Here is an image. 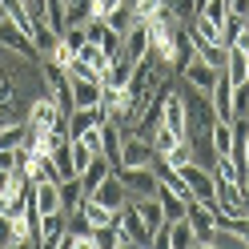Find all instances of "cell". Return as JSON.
I'll return each instance as SVG.
<instances>
[{"mask_svg": "<svg viewBox=\"0 0 249 249\" xmlns=\"http://www.w3.org/2000/svg\"><path fill=\"white\" fill-rule=\"evenodd\" d=\"M177 169H181L185 185H189V197H193V201H205V205H213V193H217V177H213V169L197 165V161H185V165H177Z\"/></svg>", "mask_w": 249, "mask_h": 249, "instance_id": "6da1fadb", "label": "cell"}, {"mask_svg": "<svg viewBox=\"0 0 249 249\" xmlns=\"http://www.w3.org/2000/svg\"><path fill=\"white\" fill-rule=\"evenodd\" d=\"M113 173L124 181V189H129V197H157V173H153L149 165H121L113 169Z\"/></svg>", "mask_w": 249, "mask_h": 249, "instance_id": "7a4b0ae2", "label": "cell"}, {"mask_svg": "<svg viewBox=\"0 0 249 249\" xmlns=\"http://www.w3.org/2000/svg\"><path fill=\"white\" fill-rule=\"evenodd\" d=\"M117 237L141 245V249H149V245H153V229L141 221V213H137L133 205H124V209L117 213Z\"/></svg>", "mask_w": 249, "mask_h": 249, "instance_id": "3957f363", "label": "cell"}, {"mask_svg": "<svg viewBox=\"0 0 249 249\" xmlns=\"http://www.w3.org/2000/svg\"><path fill=\"white\" fill-rule=\"evenodd\" d=\"M124 137H129V129H124V124H117V121H105V124H101V157L113 165V169H121Z\"/></svg>", "mask_w": 249, "mask_h": 249, "instance_id": "277c9868", "label": "cell"}, {"mask_svg": "<svg viewBox=\"0 0 249 249\" xmlns=\"http://www.w3.org/2000/svg\"><path fill=\"white\" fill-rule=\"evenodd\" d=\"M92 201H97V205H105V209H113V213H121L133 197H129V189H124V181H121L117 173H108L97 189H92Z\"/></svg>", "mask_w": 249, "mask_h": 249, "instance_id": "5b68a950", "label": "cell"}, {"mask_svg": "<svg viewBox=\"0 0 249 249\" xmlns=\"http://www.w3.org/2000/svg\"><path fill=\"white\" fill-rule=\"evenodd\" d=\"M0 49H8V53H20V56H28V60H44V56L36 53L33 36H28V33H20V28L12 24L8 17L0 20Z\"/></svg>", "mask_w": 249, "mask_h": 249, "instance_id": "8992f818", "label": "cell"}, {"mask_svg": "<svg viewBox=\"0 0 249 249\" xmlns=\"http://www.w3.org/2000/svg\"><path fill=\"white\" fill-rule=\"evenodd\" d=\"M177 76H181L185 85H193V89H201V92H213V85H217V76H221V72H217L213 65H205V60H201V56L193 53L189 60H185V69H181Z\"/></svg>", "mask_w": 249, "mask_h": 249, "instance_id": "52a82bcc", "label": "cell"}, {"mask_svg": "<svg viewBox=\"0 0 249 249\" xmlns=\"http://www.w3.org/2000/svg\"><path fill=\"white\" fill-rule=\"evenodd\" d=\"M105 121H108V117H105L101 105H92V108H72V117H69V141H81L85 133L101 129Z\"/></svg>", "mask_w": 249, "mask_h": 249, "instance_id": "ba28073f", "label": "cell"}, {"mask_svg": "<svg viewBox=\"0 0 249 249\" xmlns=\"http://www.w3.org/2000/svg\"><path fill=\"white\" fill-rule=\"evenodd\" d=\"M149 49H153V36H149V24L145 20H137L129 33H124V44H121V53L133 60V65H141V60L149 56Z\"/></svg>", "mask_w": 249, "mask_h": 249, "instance_id": "9c48e42d", "label": "cell"}, {"mask_svg": "<svg viewBox=\"0 0 249 249\" xmlns=\"http://www.w3.org/2000/svg\"><path fill=\"white\" fill-rule=\"evenodd\" d=\"M69 85H72V105L76 108H92V105H101V76H69Z\"/></svg>", "mask_w": 249, "mask_h": 249, "instance_id": "30bf717a", "label": "cell"}, {"mask_svg": "<svg viewBox=\"0 0 249 249\" xmlns=\"http://www.w3.org/2000/svg\"><path fill=\"white\" fill-rule=\"evenodd\" d=\"M209 101H213L217 121H233V81L225 76V69H221V76H217V85H213V92H209Z\"/></svg>", "mask_w": 249, "mask_h": 249, "instance_id": "8fae6325", "label": "cell"}, {"mask_svg": "<svg viewBox=\"0 0 249 249\" xmlns=\"http://www.w3.org/2000/svg\"><path fill=\"white\" fill-rule=\"evenodd\" d=\"M189 201H193V197H181V193L169 189V185H157V205H161V213H165V221H181L185 209H189Z\"/></svg>", "mask_w": 249, "mask_h": 249, "instance_id": "7c38bea8", "label": "cell"}, {"mask_svg": "<svg viewBox=\"0 0 249 249\" xmlns=\"http://www.w3.org/2000/svg\"><path fill=\"white\" fill-rule=\"evenodd\" d=\"M85 201H89V193H85L81 177H72V181H60V213H65V217L81 213V205H85Z\"/></svg>", "mask_w": 249, "mask_h": 249, "instance_id": "4fadbf2b", "label": "cell"}, {"mask_svg": "<svg viewBox=\"0 0 249 249\" xmlns=\"http://www.w3.org/2000/svg\"><path fill=\"white\" fill-rule=\"evenodd\" d=\"M133 60L124 56V53H117L113 60H108V69H105V76H101V85H108V89H124L129 85V76H133Z\"/></svg>", "mask_w": 249, "mask_h": 249, "instance_id": "5bb4252c", "label": "cell"}, {"mask_svg": "<svg viewBox=\"0 0 249 249\" xmlns=\"http://www.w3.org/2000/svg\"><path fill=\"white\" fill-rule=\"evenodd\" d=\"M153 153H157V149H153V141L129 133V137H124V157H121V165H149Z\"/></svg>", "mask_w": 249, "mask_h": 249, "instance_id": "9a60e30c", "label": "cell"}, {"mask_svg": "<svg viewBox=\"0 0 249 249\" xmlns=\"http://www.w3.org/2000/svg\"><path fill=\"white\" fill-rule=\"evenodd\" d=\"M36 209H40V217L60 213V185L56 181H36Z\"/></svg>", "mask_w": 249, "mask_h": 249, "instance_id": "2e32d148", "label": "cell"}, {"mask_svg": "<svg viewBox=\"0 0 249 249\" xmlns=\"http://www.w3.org/2000/svg\"><path fill=\"white\" fill-rule=\"evenodd\" d=\"M137 20H141V17H137V8L129 4V0H124V4H117V8H113V12H108V17H105V24L113 28V33H121V36L129 33V28H133Z\"/></svg>", "mask_w": 249, "mask_h": 249, "instance_id": "e0dca14e", "label": "cell"}, {"mask_svg": "<svg viewBox=\"0 0 249 249\" xmlns=\"http://www.w3.org/2000/svg\"><path fill=\"white\" fill-rule=\"evenodd\" d=\"M129 205L141 213V221H145L149 229H161V225H165V213H161V205H157V197H133Z\"/></svg>", "mask_w": 249, "mask_h": 249, "instance_id": "ac0fdd59", "label": "cell"}, {"mask_svg": "<svg viewBox=\"0 0 249 249\" xmlns=\"http://www.w3.org/2000/svg\"><path fill=\"white\" fill-rule=\"evenodd\" d=\"M81 217L89 221V229H108V225L117 221V213H113V209H105V205H97L92 197H89L85 205H81Z\"/></svg>", "mask_w": 249, "mask_h": 249, "instance_id": "d6986e66", "label": "cell"}, {"mask_svg": "<svg viewBox=\"0 0 249 249\" xmlns=\"http://www.w3.org/2000/svg\"><path fill=\"white\" fill-rule=\"evenodd\" d=\"M209 141H213L217 157H229V153H233V121H217L209 129Z\"/></svg>", "mask_w": 249, "mask_h": 249, "instance_id": "ffe728a7", "label": "cell"}, {"mask_svg": "<svg viewBox=\"0 0 249 249\" xmlns=\"http://www.w3.org/2000/svg\"><path fill=\"white\" fill-rule=\"evenodd\" d=\"M108 173H113V165H108L105 157H92V165H89L85 173H81V185H85V193L92 197V189H97V185H101Z\"/></svg>", "mask_w": 249, "mask_h": 249, "instance_id": "44dd1931", "label": "cell"}, {"mask_svg": "<svg viewBox=\"0 0 249 249\" xmlns=\"http://www.w3.org/2000/svg\"><path fill=\"white\" fill-rule=\"evenodd\" d=\"M33 44H36V53H40V56H53V53H56V44H60V33H56V28H49V20H40V24H36V33H33Z\"/></svg>", "mask_w": 249, "mask_h": 249, "instance_id": "7402d4cb", "label": "cell"}, {"mask_svg": "<svg viewBox=\"0 0 249 249\" xmlns=\"http://www.w3.org/2000/svg\"><path fill=\"white\" fill-rule=\"evenodd\" d=\"M225 76L233 85H245L249 81V56L237 53V49H229V60H225Z\"/></svg>", "mask_w": 249, "mask_h": 249, "instance_id": "603a6c76", "label": "cell"}, {"mask_svg": "<svg viewBox=\"0 0 249 249\" xmlns=\"http://www.w3.org/2000/svg\"><path fill=\"white\" fill-rule=\"evenodd\" d=\"M169 245L173 249H193L197 245V237H193V229H189V221H169Z\"/></svg>", "mask_w": 249, "mask_h": 249, "instance_id": "cb8c5ba5", "label": "cell"}, {"mask_svg": "<svg viewBox=\"0 0 249 249\" xmlns=\"http://www.w3.org/2000/svg\"><path fill=\"white\" fill-rule=\"evenodd\" d=\"M201 17L221 28V24L229 20V0H201Z\"/></svg>", "mask_w": 249, "mask_h": 249, "instance_id": "d4e9b609", "label": "cell"}, {"mask_svg": "<svg viewBox=\"0 0 249 249\" xmlns=\"http://www.w3.org/2000/svg\"><path fill=\"white\" fill-rule=\"evenodd\" d=\"M69 149H72V169L76 173H85V169L92 165V157H101V153H92L85 141H69Z\"/></svg>", "mask_w": 249, "mask_h": 249, "instance_id": "484cf974", "label": "cell"}, {"mask_svg": "<svg viewBox=\"0 0 249 249\" xmlns=\"http://www.w3.org/2000/svg\"><path fill=\"white\" fill-rule=\"evenodd\" d=\"M213 245H217V249H249V241L237 237V233H229V229H217V233H213Z\"/></svg>", "mask_w": 249, "mask_h": 249, "instance_id": "4316f807", "label": "cell"}, {"mask_svg": "<svg viewBox=\"0 0 249 249\" xmlns=\"http://www.w3.org/2000/svg\"><path fill=\"white\" fill-rule=\"evenodd\" d=\"M241 28H245V20H241V17H229V20L221 24V44H225V49H233V40H237Z\"/></svg>", "mask_w": 249, "mask_h": 249, "instance_id": "83f0119b", "label": "cell"}, {"mask_svg": "<svg viewBox=\"0 0 249 249\" xmlns=\"http://www.w3.org/2000/svg\"><path fill=\"white\" fill-rule=\"evenodd\" d=\"M229 17H241V20H249V0H229Z\"/></svg>", "mask_w": 249, "mask_h": 249, "instance_id": "f1b7e54d", "label": "cell"}, {"mask_svg": "<svg viewBox=\"0 0 249 249\" xmlns=\"http://www.w3.org/2000/svg\"><path fill=\"white\" fill-rule=\"evenodd\" d=\"M233 49H237V53H245V56H249V24H245L241 33H237V40H233Z\"/></svg>", "mask_w": 249, "mask_h": 249, "instance_id": "f546056e", "label": "cell"}, {"mask_svg": "<svg viewBox=\"0 0 249 249\" xmlns=\"http://www.w3.org/2000/svg\"><path fill=\"white\" fill-rule=\"evenodd\" d=\"M117 249H141V245H133V241H117Z\"/></svg>", "mask_w": 249, "mask_h": 249, "instance_id": "4dcf8cb0", "label": "cell"}, {"mask_svg": "<svg viewBox=\"0 0 249 249\" xmlns=\"http://www.w3.org/2000/svg\"><path fill=\"white\" fill-rule=\"evenodd\" d=\"M241 149H245V165H249V133H245V145Z\"/></svg>", "mask_w": 249, "mask_h": 249, "instance_id": "1f68e13d", "label": "cell"}, {"mask_svg": "<svg viewBox=\"0 0 249 249\" xmlns=\"http://www.w3.org/2000/svg\"><path fill=\"white\" fill-rule=\"evenodd\" d=\"M0 20H4V0H0Z\"/></svg>", "mask_w": 249, "mask_h": 249, "instance_id": "d6a6232c", "label": "cell"}, {"mask_svg": "<svg viewBox=\"0 0 249 249\" xmlns=\"http://www.w3.org/2000/svg\"><path fill=\"white\" fill-rule=\"evenodd\" d=\"M0 129H4V124H0Z\"/></svg>", "mask_w": 249, "mask_h": 249, "instance_id": "836d02e7", "label": "cell"}, {"mask_svg": "<svg viewBox=\"0 0 249 249\" xmlns=\"http://www.w3.org/2000/svg\"><path fill=\"white\" fill-rule=\"evenodd\" d=\"M245 24H249V20H245Z\"/></svg>", "mask_w": 249, "mask_h": 249, "instance_id": "e575fe53", "label": "cell"}]
</instances>
